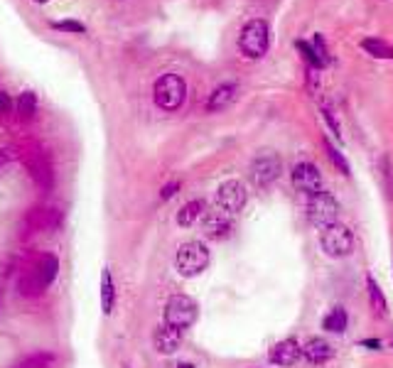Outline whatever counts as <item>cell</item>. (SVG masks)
<instances>
[{"instance_id":"16","label":"cell","mask_w":393,"mask_h":368,"mask_svg":"<svg viewBox=\"0 0 393 368\" xmlns=\"http://www.w3.org/2000/svg\"><path fill=\"white\" fill-rule=\"evenodd\" d=\"M30 167V174L35 177V182L40 186H50L52 184V167L47 162L45 155H33V160L28 162Z\"/></svg>"},{"instance_id":"30","label":"cell","mask_w":393,"mask_h":368,"mask_svg":"<svg viewBox=\"0 0 393 368\" xmlns=\"http://www.w3.org/2000/svg\"><path fill=\"white\" fill-rule=\"evenodd\" d=\"M179 182H170V184H165L162 186V191H160V199H170V196H175L179 191Z\"/></svg>"},{"instance_id":"33","label":"cell","mask_w":393,"mask_h":368,"mask_svg":"<svg viewBox=\"0 0 393 368\" xmlns=\"http://www.w3.org/2000/svg\"><path fill=\"white\" fill-rule=\"evenodd\" d=\"M177 368H194V366H192V364H179Z\"/></svg>"},{"instance_id":"13","label":"cell","mask_w":393,"mask_h":368,"mask_svg":"<svg viewBox=\"0 0 393 368\" xmlns=\"http://www.w3.org/2000/svg\"><path fill=\"white\" fill-rule=\"evenodd\" d=\"M302 356H305L310 364H325V361H329L334 356V349H332V344H329V341L315 337V339H310L305 346H302Z\"/></svg>"},{"instance_id":"21","label":"cell","mask_w":393,"mask_h":368,"mask_svg":"<svg viewBox=\"0 0 393 368\" xmlns=\"http://www.w3.org/2000/svg\"><path fill=\"white\" fill-rule=\"evenodd\" d=\"M204 214V201L201 199H194V201H187V204L182 206V209L177 211V223L179 226H192V223Z\"/></svg>"},{"instance_id":"34","label":"cell","mask_w":393,"mask_h":368,"mask_svg":"<svg viewBox=\"0 0 393 368\" xmlns=\"http://www.w3.org/2000/svg\"><path fill=\"white\" fill-rule=\"evenodd\" d=\"M35 3H50V0H35Z\"/></svg>"},{"instance_id":"4","label":"cell","mask_w":393,"mask_h":368,"mask_svg":"<svg viewBox=\"0 0 393 368\" xmlns=\"http://www.w3.org/2000/svg\"><path fill=\"white\" fill-rule=\"evenodd\" d=\"M320 245L329 258H347L354 250V233L339 221L327 223L320 231Z\"/></svg>"},{"instance_id":"23","label":"cell","mask_w":393,"mask_h":368,"mask_svg":"<svg viewBox=\"0 0 393 368\" xmlns=\"http://www.w3.org/2000/svg\"><path fill=\"white\" fill-rule=\"evenodd\" d=\"M37 113V96L33 91H23L18 99V116L20 121H33Z\"/></svg>"},{"instance_id":"8","label":"cell","mask_w":393,"mask_h":368,"mask_svg":"<svg viewBox=\"0 0 393 368\" xmlns=\"http://www.w3.org/2000/svg\"><path fill=\"white\" fill-rule=\"evenodd\" d=\"M246 199H248V191L243 182H238V179H229V182L219 184V189H216V206H219V211H224V214H238V211L246 206Z\"/></svg>"},{"instance_id":"14","label":"cell","mask_w":393,"mask_h":368,"mask_svg":"<svg viewBox=\"0 0 393 368\" xmlns=\"http://www.w3.org/2000/svg\"><path fill=\"white\" fill-rule=\"evenodd\" d=\"M179 341H182V332L167 327V324H162L155 332V349L160 351V354H175V351L179 349Z\"/></svg>"},{"instance_id":"22","label":"cell","mask_w":393,"mask_h":368,"mask_svg":"<svg viewBox=\"0 0 393 368\" xmlns=\"http://www.w3.org/2000/svg\"><path fill=\"white\" fill-rule=\"evenodd\" d=\"M18 287L25 297H37V295H42V290H45V282L37 277L35 270H30V273H25L23 277H20Z\"/></svg>"},{"instance_id":"17","label":"cell","mask_w":393,"mask_h":368,"mask_svg":"<svg viewBox=\"0 0 393 368\" xmlns=\"http://www.w3.org/2000/svg\"><path fill=\"white\" fill-rule=\"evenodd\" d=\"M366 292H369V305L374 309L379 317H386V297H384V290H381V285L374 280V275H366Z\"/></svg>"},{"instance_id":"32","label":"cell","mask_w":393,"mask_h":368,"mask_svg":"<svg viewBox=\"0 0 393 368\" xmlns=\"http://www.w3.org/2000/svg\"><path fill=\"white\" fill-rule=\"evenodd\" d=\"M10 160V155H8V150H0V167H3L5 162Z\"/></svg>"},{"instance_id":"31","label":"cell","mask_w":393,"mask_h":368,"mask_svg":"<svg viewBox=\"0 0 393 368\" xmlns=\"http://www.w3.org/2000/svg\"><path fill=\"white\" fill-rule=\"evenodd\" d=\"M10 104H13V101H10V96L5 91H0V111H8Z\"/></svg>"},{"instance_id":"2","label":"cell","mask_w":393,"mask_h":368,"mask_svg":"<svg viewBox=\"0 0 393 368\" xmlns=\"http://www.w3.org/2000/svg\"><path fill=\"white\" fill-rule=\"evenodd\" d=\"M187 99V84L179 74H162L157 82L153 84V101L165 113H175Z\"/></svg>"},{"instance_id":"26","label":"cell","mask_w":393,"mask_h":368,"mask_svg":"<svg viewBox=\"0 0 393 368\" xmlns=\"http://www.w3.org/2000/svg\"><path fill=\"white\" fill-rule=\"evenodd\" d=\"M52 30L67 32V35H84L87 32L84 23H79V20H57V23H52Z\"/></svg>"},{"instance_id":"25","label":"cell","mask_w":393,"mask_h":368,"mask_svg":"<svg viewBox=\"0 0 393 368\" xmlns=\"http://www.w3.org/2000/svg\"><path fill=\"white\" fill-rule=\"evenodd\" d=\"M325 150H327V157H329V162H332L334 167H337V169H339V172H342V174H349V162H347V160H344V155L339 152L337 147H334L332 143L327 140V138H325Z\"/></svg>"},{"instance_id":"6","label":"cell","mask_w":393,"mask_h":368,"mask_svg":"<svg viewBox=\"0 0 393 368\" xmlns=\"http://www.w3.org/2000/svg\"><path fill=\"white\" fill-rule=\"evenodd\" d=\"M307 216H310L312 223L317 226H327V223H334L339 216V201L334 199L332 191L320 189L315 194L307 196Z\"/></svg>"},{"instance_id":"18","label":"cell","mask_w":393,"mask_h":368,"mask_svg":"<svg viewBox=\"0 0 393 368\" xmlns=\"http://www.w3.org/2000/svg\"><path fill=\"white\" fill-rule=\"evenodd\" d=\"M116 305V285H114V277H111V270L104 268L101 273V307H104V314L114 312Z\"/></svg>"},{"instance_id":"15","label":"cell","mask_w":393,"mask_h":368,"mask_svg":"<svg viewBox=\"0 0 393 368\" xmlns=\"http://www.w3.org/2000/svg\"><path fill=\"white\" fill-rule=\"evenodd\" d=\"M361 50H364L366 55L376 57V60H393V45L381 40V37H364V40H361Z\"/></svg>"},{"instance_id":"12","label":"cell","mask_w":393,"mask_h":368,"mask_svg":"<svg viewBox=\"0 0 393 368\" xmlns=\"http://www.w3.org/2000/svg\"><path fill=\"white\" fill-rule=\"evenodd\" d=\"M302 356V346L295 339H283L270 349V364L275 366H295Z\"/></svg>"},{"instance_id":"5","label":"cell","mask_w":393,"mask_h":368,"mask_svg":"<svg viewBox=\"0 0 393 368\" xmlns=\"http://www.w3.org/2000/svg\"><path fill=\"white\" fill-rule=\"evenodd\" d=\"M196 314H199V309H196V302L192 297L172 295L165 305V324L177 329V332H184L196 322Z\"/></svg>"},{"instance_id":"11","label":"cell","mask_w":393,"mask_h":368,"mask_svg":"<svg viewBox=\"0 0 393 368\" xmlns=\"http://www.w3.org/2000/svg\"><path fill=\"white\" fill-rule=\"evenodd\" d=\"M236 96H238V87L233 82L219 84V87L209 94V99H206V104H204L206 113H219V111L229 108L233 101H236Z\"/></svg>"},{"instance_id":"29","label":"cell","mask_w":393,"mask_h":368,"mask_svg":"<svg viewBox=\"0 0 393 368\" xmlns=\"http://www.w3.org/2000/svg\"><path fill=\"white\" fill-rule=\"evenodd\" d=\"M317 69H310V67H305V79H307V89H310V91H315L317 89V84H320V77H317Z\"/></svg>"},{"instance_id":"28","label":"cell","mask_w":393,"mask_h":368,"mask_svg":"<svg viewBox=\"0 0 393 368\" xmlns=\"http://www.w3.org/2000/svg\"><path fill=\"white\" fill-rule=\"evenodd\" d=\"M322 116H325L327 126L334 130V135H337V138H342V128H339V121H337V116H334V111L329 108V106H322Z\"/></svg>"},{"instance_id":"9","label":"cell","mask_w":393,"mask_h":368,"mask_svg":"<svg viewBox=\"0 0 393 368\" xmlns=\"http://www.w3.org/2000/svg\"><path fill=\"white\" fill-rule=\"evenodd\" d=\"M290 177H293L295 189L302 191L305 196L325 189V184H322V174H320V169H317L315 162H297L293 167V172H290Z\"/></svg>"},{"instance_id":"3","label":"cell","mask_w":393,"mask_h":368,"mask_svg":"<svg viewBox=\"0 0 393 368\" xmlns=\"http://www.w3.org/2000/svg\"><path fill=\"white\" fill-rule=\"evenodd\" d=\"M175 265L184 277H194L201 275L206 268H209V248H206L201 241H187L177 248V255H175Z\"/></svg>"},{"instance_id":"1","label":"cell","mask_w":393,"mask_h":368,"mask_svg":"<svg viewBox=\"0 0 393 368\" xmlns=\"http://www.w3.org/2000/svg\"><path fill=\"white\" fill-rule=\"evenodd\" d=\"M270 47V28L261 18L248 20L238 32V52L246 60H263Z\"/></svg>"},{"instance_id":"27","label":"cell","mask_w":393,"mask_h":368,"mask_svg":"<svg viewBox=\"0 0 393 368\" xmlns=\"http://www.w3.org/2000/svg\"><path fill=\"white\" fill-rule=\"evenodd\" d=\"M310 45H312V50L317 52V57H320V60H322V64H325V67H327V64L332 62V57H329V50H327L325 40H322V35H315V40H312Z\"/></svg>"},{"instance_id":"19","label":"cell","mask_w":393,"mask_h":368,"mask_svg":"<svg viewBox=\"0 0 393 368\" xmlns=\"http://www.w3.org/2000/svg\"><path fill=\"white\" fill-rule=\"evenodd\" d=\"M347 327H349V317L344 307H334L332 312L322 319V329H327V332H332V334H344Z\"/></svg>"},{"instance_id":"7","label":"cell","mask_w":393,"mask_h":368,"mask_svg":"<svg viewBox=\"0 0 393 368\" xmlns=\"http://www.w3.org/2000/svg\"><path fill=\"white\" fill-rule=\"evenodd\" d=\"M280 172H283V160L275 152L263 150L261 155H256L251 162V179L258 189H268L273 182H278Z\"/></svg>"},{"instance_id":"20","label":"cell","mask_w":393,"mask_h":368,"mask_svg":"<svg viewBox=\"0 0 393 368\" xmlns=\"http://www.w3.org/2000/svg\"><path fill=\"white\" fill-rule=\"evenodd\" d=\"M35 273H37V277H40L42 282H45V287H47L57 277V273H60V258H57V255H50V253L42 255L40 263H37V268H35Z\"/></svg>"},{"instance_id":"24","label":"cell","mask_w":393,"mask_h":368,"mask_svg":"<svg viewBox=\"0 0 393 368\" xmlns=\"http://www.w3.org/2000/svg\"><path fill=\"white\" fill-rule=\"evenodd\" d=\"M295 47H297V52H300V57H302V62H305V67H310V69H325V64H322V60L317 57V52L312 50V45L310 42H305V40H297L295 42Z\"/></svg>"},{"instance_id":"10","label":"cell","mask_w":393,"mask_h":368,"mask_svg":"<svg viewBox=\"0 0 393 368\" xmlns=\"http://www.w3.org/2000/svg\"><path fill=\"white\" fill-rule=\"evenodd\" d=\"M231 218L224 211H204L201 214V231L211 241H224L231 236Z\"/></svg>"}]
</instances>
